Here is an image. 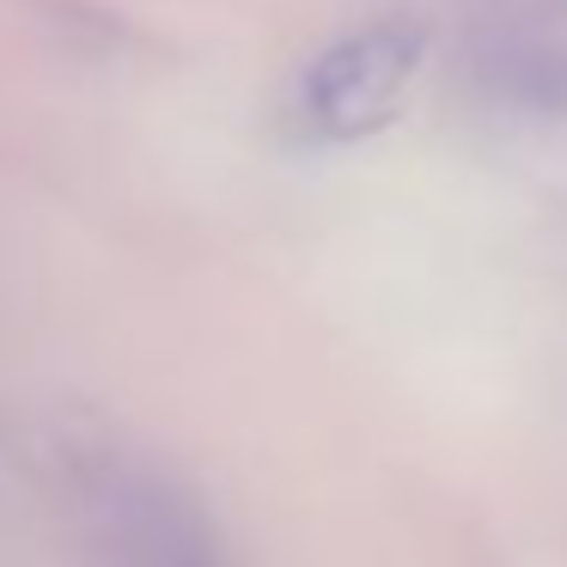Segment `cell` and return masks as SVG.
I'll list each match as a JSON object with an SVG mask.
<instances>
[{
    "label": "cell",
    "instance_id": "1",
    "mask_svg": "<svg viewBox=\"0 0 567 567\" xmlns=\"http://www.w3.org/2000/svg\"><path fill=\"white\" fill-rule=\"evenodd\" d=\"M38 464L104 567H238L220 518L165 457L99 427H50Z\"/></svg>",
    "mask_w": 567,
    "mask_h": 567
},
{
    "label": "cell",
    "instance_id": "2",
    "mask_svg": "<svg viewBox=\"0 0 567 567\" xmlns=\"http://www.w3.org/2000/svg\"><path fill=\"white\" fill-rule=\"evenodd\" d=\"M421 62H427V31L415 19H379V25L348 31L293 80L287 128L318 147L367 141L372 128H384L403 111Z\"/></svg>",
    "mask_w": 567,
    "mask_h": 567
}]
</instances>
